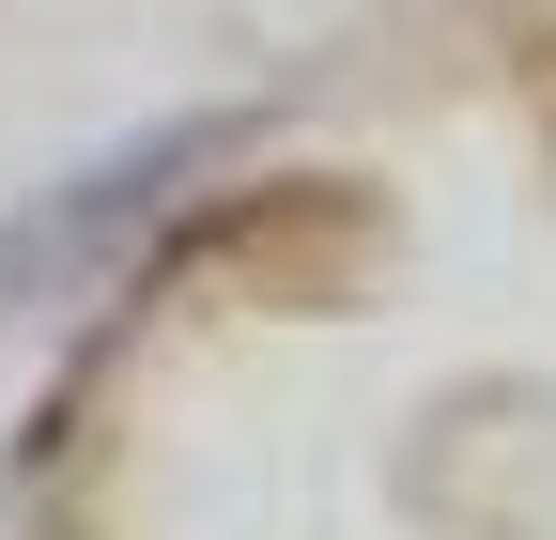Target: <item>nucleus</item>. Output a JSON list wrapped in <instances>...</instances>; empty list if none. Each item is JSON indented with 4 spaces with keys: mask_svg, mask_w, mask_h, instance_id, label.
<instances>
[{
    "mask_svg": "<svg viewBox=\"0 0 556 540\" xmlns=\"http://www.w3.org/2000/svg\"><path fill=\"white\" fill-rule=\"evenodd\" d=\"M217 155H232V108H170V124H139L124 155L62 170L31 217L0 232V309H16V294H78V279H109V262L186 201V170H217Z\"/></svg>",
    "mask_w": 556,
    "mask_h": 540,
    "instance_id": "f257e3e1",
    "label": "nucleus"
}]
</instances>
